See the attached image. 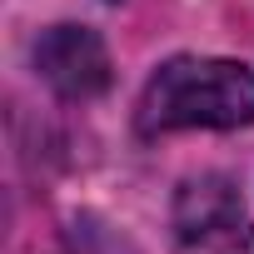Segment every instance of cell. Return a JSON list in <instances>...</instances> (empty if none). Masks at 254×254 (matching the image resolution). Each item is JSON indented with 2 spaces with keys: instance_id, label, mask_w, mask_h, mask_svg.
Instances as JSON below:
<instances>
[{
  "instance_id": "6da1fadb",
  "label": "cell",
  "mask_w": 254,
  "mask_h": 254,
  "mask_svg": "<svg viewBox=\"0 0 254 254\" xmlns=\"http://www.w3.org/2000/svg\"><path fill=\"white\" fill-rule=\"evenodd\" d=\"M254 125V70L224 55H175L165 60L135 105V130L145 140L180 130H239Z\"/></svg>"
},
{
  "instance_id": "7a4b0ae2",
  "label": "cell",
  "mask_w": 254,
  "mask_h": 254,
  "mask_svg": "<svg viewBox=\"0 0 254 254\" xmlns=\"http://www.w3.org/2000/svg\"><path fill=\"white\" fill-rule=\"evenodd\" d=\"M175 249L180 254H254V219L244 214L229 180H190L175 199Z\"/></svg>"
},
{
  "instance_id": "3957f363",
  "label": "cell",
  "mask_w": 254,
  "mask_h": 254,
  "mask_svg": "<svg viewBox=\"0 0 254 254\" xmlns=\"http://www.w3.org/2000/svg\"><path fill=\"white\" fill-rule=\"evenodd\" d=\"M35 75L60 100H95L110 90V50L90 25L60 20L35 40Z\"/></svg>"
}]
</instances>
